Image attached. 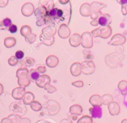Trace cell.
Masks as SVG:
<instances>
[{"mask_svg": "<svg viewBox=\"0 0 127 123\" xmlns=\"http://www.w3.org/2000/svg\"><path fill=\"white\" fill-rule=\"evenodd\" d=\"M0 123H12V122H11V120L7 117V118H3L1 120Z\"/></svg>", "mask_w": 127, "mask_h": 123, "instance_id": "55", "label": "cell"}, {"mask_svg": "<svg viewBox=\"0 0 127 123\" xmlns=\"http://www.w3.org/2000/svg\"><path fill=\"white\" fill-rule=\"evenodd\" d=\"M30 106L31 109L35 112L40 111L42 109V106L41 105V104L36 101H34L33 102H32L30 104Z\"/></svg>", "mask_w": 127, "mask_h": 123, "instance_id": "35", "label": "cell"}, {"mask_svg": "<svg viewBox=\"0 0 127 123\" xmlns=\"http://www.w3.org/2000/svg\"><path fill=\"white\" fill-rule=\"evenodd\" d=\"M35 123H56L54 120L51 119H43L38 121Z\"/></svg>", "mask_w": 127, "mask_h": 123, "instance_id": "47", "label": "cell"}, {"mask_svg": "<svg viewBox=\"0 0 127 123\" xmlns=\"http://www.w3.org/2000/svg\"><path fill=\"white\" fill-rule=\"evenodd\" d=\"M71 85L77 88H81L83 86V82L82 81H76L71 83Z\"/></svg>", "mask_w": 127, "mask_h": 123, "instance_id": "46", "label": "cell"}, {"mask_svg": "<svg viewBox=\"0 0 127 123\" xmlns=\"http://www.w3.org/2000/svg\"><path fill=\"white\" fill-rule=\"evenodd\" d=\"M89 112L91 115L92 118L100 119L102 117V111L101 107L95 106L89 109Z\"/></svg>", "mask_w": 127, "mask_h": 123, "instance_id": "20", "label": "cell"}, {"mask_svg": "<svg viewBox=\"0 0 127 123\" xmlns=\"http://www.w3.org/2000/svg\"><path fill=\"white\" fill-rule=\"evenodd\" d=\"M17 83L20 87H26L28 86L30 84V81L29 78L24 80H18Z\"/></svg>", "mask_w": 127, "mask_h": 123, "instance_id": "39", "label": "cell"}, {"mask_svg": "<svg viewBox=\"0 0 127 123\" xmlns=\"http://www.w3.org/2000/svg\"><path fill=\"white\" fill-rule=\"evenodd\" d=\"M77 123H92V118L89 116H83L77 121Z\"/></svg>", "mask_w": 127, "mask_h": 123, "instance_id": "36", "label": "cell"}, {"mask_svg": "<svg viewBox=\"0 0 127 123\" xmlns=\"http://www.w3.org/2000/svg\"><path fill=\"white\" fill-rule=\"evenodd\" d=\"M125 57V56L124 54H118L115 52H112L105 56V62L109 68H116L122 62Z\"/></svg>", "mask_w": 127, "mask_h": 123, "instance_id": "2", "label": "cell"}, {"mask_svg": "<svg viewBox=\"0 0 127 123\" xmlns=\"http://www.w3.org/2000/svg\"><path fill=\"white\" fill-rule=\"evenodd\" d=\"M38 4L39 7L45 8L48 12L53 9L54 6V3L53 0H39Z\"/></svg>", "mask_w": 127, "mask_h": 123, "instance_id": "26", "label": "cell"}, {"mask_svg": "<svg viewBox=\"0 0 127 123\" xmlns=\"http://www.w3.org/2000/svg\"><path fill=\"white\" fill-rule=\"evenodd\" d=\"M8 63L10 66H14L18 63V60L14 56H11L7 60Z\"/></svg>", "mask_w": 127, "mask_h": 123, "instance_id": "41", "label": "cell"}, {"mask_svg": "<svg viewBox=\"0 0 127 123\" xmlns=\"http://www.w3.org/2000/svg\"><path fill=\"white\" fill-rule=\"evenodd\" d=\"M8 30L11 33H14L17 31V27L15 24H11L8 27Z\"/></svg>", "mask_w": 127, "mask_h": 123, "instance_id": "49", "label": "cell"}, {"mask_svg": "<svg viewBox=\"0 0 127 123\" xmlns=\"http://www.w3.org/2000/svg\"><path fill=\"white\" fill-rule=\"evenodd\" d=\"M16 39L12 37H6L4 40V45L6 48H11L16 44Z\"/></svg>", "mask_w": 127, "mask_h": 123, "instance_id": "29", "label": "cell"}, {"mask_svg": "<svg viewBox=\"0 0 127 123\" xmlns=\"http://www.w3.org/2000/svg\"><path fill=\"white\" fill-rule=\"evenodd\" d=\"M90 24L92 26H96L99 24V22L98 20H93L90 22Z\"/></svg>", "mask_w": 127, "mask_h": 123, "instance_id": "58", "label": "cell"}, {"mask_svg": "<svg viewBox=\"0 0 127 123\" xmlns=\"http://www.w3.org/2000/svg\"><path fill=\"white\" fill-rule=\"evenodd\" d=\"M126 41L125 36L120 33H117L114 35L108 44L112 46H119L123 45Z\"/></svg>", "mask_w": 127, "mask_h": 123, "instance_id": "6", "label": "cell"}, {"mask_svg": "<svg viewBox=\"0 0 127 123\" xmlns=\"http://www.w3.org/2000/svg\"><path fill=\"white\" fill-rule=\"evenodd\" d=\"M25 93V89L23 87H18L14 88L12 91L11 96L15 100H22Z\"/></svg>", "mask_w": 127, "mask_h": 123, "instance_id": "8", "label": "cell"}, {"mask_svg": "<svg viewBox=\"0 0 127 123\" xmlns=\"http://www.w3.org/2000/svg\"><path fill=\"white\" fill-rule=\"evenodd\" d=\"M48 11L43 7H38L34 10V14L37 19H45L47 22L50 21Z\"/></svg>", "mask_w": 127, "mask_h": 123, "instance_id": "7", "label": "cell"}, {"mask_svg": "<svg viewBox=\"0 0 127 123\" xmlns=\"http://www.w3.org/2000/svg\"><path fill=\"white\" fill-rule=\"evenodd\" d=\"M7 118L11 120L12 123H20L21 119V117L15 114H11L9 115Z\"/></svg>", "mask_w": 127, "mask_h": 123, "instance_id": "38", "label": "cell"}, {"mask_svg": "<svg viewBox=\"0 0 127 123\" xmlns=\"http://www.w3.org/2000/svg\"><path fill=\"white\" fill-rule=\"evenodd\" d=\"M21 13L25 16H29L32 14L34 11V7L33 4L30 2L24 3L21 7Z\"/></svg>", "mask_w": 127, "mask_h": 123, "instance_id": "9", "label": "cell"}, {"mask_svg": "<svg viewBox=\"0 0 127 123\" xmlns=\"http://www.w3.org/2000/svg\"><path fill=\"white\" fill-rule=\"evenodd\" d=\"M127 88V81L126 80H122L119 82L118 84V88L121 91L126 90Z\"/></svg>", "mask_w": 127, "mask_h": 123, "instance_id": "40", "label": "cell"}, {"mask_svg": "<svg viewBox=\"0 0 127 123\" xmlns=\"http://www.w3.org/2000/svg\"><path fill=\"white\" fill-rule=\"evenodd\" d=\"M8 3V0H0V7H5Z\"/></svg>", "mask_w": 127, "mask_h": 123, "instance_id": "52", "label": "cell"}, {"mask_svg": "<svg viewBox=\"0 0 127 123\" xmlns=\"http://www.w3.org/2000/svg\"><path fill=\"white\" fill-rule=\"evenodd\" d=\"M121 94H122V95H126V94H127V90H124V91H121Z\"/></svg>", "mask_w": 127, "mask_h": 123, "instance_id": "62", "label": "cell"}, {"mask_svg": "<svg viewBox=\"0 0 127 123\" xmlns=\"http://www.w3.org/2000/svg\"><path fill=\"white\" fill-rule=\"evenodd\" d=\"M121 11L124 15H127V9L126 8V7L122 6H121Z\"/></svg>", "mask_w": 127, "mask_h": 123, "instance_id": "57", "label": "cell"}, {"mask_svg": "<svg viewBox=\"0 0 127 123\" xmlns=\"http://www.w3.org/2000/svg\"><path fill=\"white\" fill-rule=\"evenodd\" d=\"M51 79L49 76L47 75L43 74L40 75L37 80L35 81L36 84L40 88H43L46 85L50 84Z\"/></svg>", "mask_w": 127, "mask_h": 123, "instance_id": "10", "label": "cell"}, {"mask_svg": "<svg viewBox=\"0 0 127 123\" xmlns=\"http://www.w3.org/2000/svg\"></svg>", "mask_w": 127, "mask_h": 123, "instance_id": "64", "label": "cell"}, {"mask_svg": "<svg viewBox=\"0 0 127 123\" xmlns=\"http://www.w3.org/2000/svg\"><path fill=\"white\" fill-rule=\"evenodd\" d=\"M79 11L80 14L83 16H89L91 14L90 5L88 3H84L80 7Z\"/></svg>", "mask_w": 127, "mask_h": 123, "instance_id": "15", "label": "cell"}, {"mask_svg": "<svg viewBox=\"0 0 127 123\" xmlns=\"http://www.w3.org/2000/svg\"><path fill=\"white\" fill-rule=\"evenodd\" d=\"M11 24V20L10 18L6 17L0 21V29H6Z\"/></svg>", "mask_w": 127, "mask_h": 123, "instance_id": "31", "label": "cell"}, {"mask_svg": "<svg viewBox=\"0 0 127 123\" xmlns=\"http://www.w3.org/2000/svg\"><path fill=\"white\" fill-rule=\"evenodd\" d=\"M90 5L91 12L100 11V10L102 9V8L107 7L106 4L102 2H97V1L92 2L91 3Z\"/></svg>", "mask_w": 127, "mask_h": 123, "instance_id": "24", "label": "cell"}, {"mask_svg": "<svg viewBox=\"0 0 127 123\" xmlns=\"http://www.w3.org/2000/svg\"><path fill=\"white\" fill-rule=\"evenodd\" d=\"M58 35L61 38H67L69 36L70 31L65 24H62L58 29Z\"/></svg>", "mask_w": 127, "mask_h": 123, "instance_id": "11", "label": "cell"}, {"mask_svg": "<svg viewBox=\"0 0 127 123\" xmlns=\"http://www.w3.org/2000/svg\"><path fill=\"white\" fill-rule=\"evenodd\" d=\"M36 39V35L32 33L29 34V35L25 37V41L29 44H32L33 42H34Z\"/></svg>", "mask_w": 127, "mask_h": 123, "instance_id": "37", "label": "cell"}, {"mask_svg": "<svg viewBox=\"0 0 127 123\" xmlns=\"http://www.w3.org/2000/svg\"><path fill=\"white\" fill-rule=\"evenodd\" d=\"M34 100V96L33 93L30 92H25L24 96L22 99V101L24 105H30V104Z\"/></svg>", "mask_w": 127, "mask_h": 123, "instance_id": "28", "label": "cell"}, {"mask_svg": "<svg viewBox=\"0 0 127 123\" xmlns=\"http://www.w3.org/2000/svg\"><path fill=\"white\" fill-rule=\"evenodd\" d=\"M39 40L44 45L50 46L54 43L55 39L54 36H47L41 33L39 36Z\"/></svg>", "mask_w": 127, "mask_h": 123, "instance_id": "22", "label": "cell"}, {"mask_svg": "<svg viewBox=\"0 0 127 123\" xmlns=\"http://www.w3.org/2000/svg\"><path fill=\"white\" fill-rule=\"evenodd\" d=\"M91 34L92 37L96 38V37H100L101 34V30L100 27H99L98 28L92 30L91 32Z\"/></svg>", "mask_w": 127, "mask_h": 123, "instance_id": "43", "label": "cell"}, {"mask_svg": "<svg viewBox=\"0 0 127 123\" xmlns=\"http://www.w3.org/2000/svg\"><path fill=\"white\" fill-rule=\"evenodd\" d=\"M108 109L109 113L112 116H116L119 114L120 112V107L116 102H112L108 105Z\"/></svg>", "mask_w": 127, "mask_h": 123, "instance_id": "12", "label": "cell"}, {"mask_svg": "<svg viewBox=\"0 0 127 123\" xmlns=\"http://www.w3.org/2000/svg\"><path fill=\"white\" fill-rule=\"evenodd\" d=\"M3 91V87L1 84L0 83V96L2 94Z\"/></svg>", "mask_w": 127, "mask_h": 123, "instance_id": "61", "label": "cell"}, {"mask_svg": "<svg viewBox=\"0 0 127 123\" xmlns=\"http://www.w3.org/2000/svg\"><path fill=\"white\" fill-rule=\"evenodd\" d=\"M81 36V44L85 49H89L93 46V37L91 33L88 31L83 32Z\"/></svg>", "mask_w": 127, "mask_h": 123, "instance_id": "5", "label": "cell"}, {"mask_svg": "<svg viewBox=\"0 0 127 123\" xmlns=\"http://www.w3.org/2000/svg\"><path fill=\"white\" fill-rule=\"evenodd\" d=\"M102 103L104 105H108L113 101V97L111 94H106L103 95L101 97Z\"/></svg>", "mask_w": 127, "mask_h": 123, "instance_id": "32", "label": "cell"}, {"mask_svg": "<svg viewBox=\"0 0 127 123\" xmlns=\"http://www.w3.org/2000/svg\"><path fill=\"white\" fill-rule=\"evenodd\" d=\"M29 71L26 68H20L16 72V77L18 80H24L28 78Z\"/></svg>", "mask_w": 127, "mask_h": 123, "instance_id": "18", "label": "cell"}, {"mask_svg": "<svg viewBox=\"0 0 127 123\" xmlns=\"http://www.w3.org/2000/svg\"><path fill=\"white\" fill-rule=\"evenodd\" d=\"M70 72L74 77H77L81 73V64L79 62H75L71 64L70 67Z\"/></svg>", "mask_w": 127, "mask_h": 123, "instance_id": "14", "label": "cell"}, {"mask_svg": "<svg viewBox=\"0 0 127 123\" xmlns=\"http://www.w3.org/2000/svg\"><path fill=\"white\" fill-rule=\"evenodd\" d=\"M40 76L39 73L37 72V70L32 69L29 72L28 78L30 81V82H35V81L37 80V79Z\"/></svg>", "mask_w": 127, "mask_h": 123, "instance_id": "30", "label": "cell"}, {"mask_svg": "<svg viewBox=\"0 0 127 123\" xmlns=\"http://www.w3.org/2000/svg\"><path fill=\"white\" fill-rule=\"evenodd\" d=\"M44 88L45 90H46L49 94H52L57 91V89L55 87H54L53 86L50 85V84L46 85L44 86Z\"/></svg>", "mask_w": 127, "mask_h": 123, "instance_id": "42", "label": "cell"}, {"mask_svg": "<svg viewBox=\"0 0 127 123\" xmlns=\"http://www.w3.org/2000/svg\"><path fill=\"white\" fill-rule=\"evenodd\" d=\"M46 23H47V21L45 19L41 18V19H38L36 22V24L38 26H41L44 24H45Z\"/></svg>", "mask_w": 127, "mask_h": 123, "instance_id": "50", "label": "cell"}, {"mask_svg": "<svg viewBox=\"0 0 127 123\" xmlns=\"http://www.w3.org/2000/svg\"><path fill=\"white\" fill-rule=\"evenodd\" d=\"M89 102L93 107H100L102 104L101 97L97 94L92 95L89 99Z\"/></svg>", "mask_w": 127, "mask_h": 123, "instance_id": "23", "label": "cell"}, {"mask_svg": "<svg viewBox=\"0 0 127 123\" xmlns=\"http://www.w3.org/2000/svg\"><path fill=\"white\" fill-rule=\"evenodd\" d=\"M82 52L83 54L84 58L85 60V61H92V60L94 58V57L90 50L85 49L82 50Z\"/></svg>", "mask_w": 127, "mask_h": 123, "instance_id": "34", "label": "cell"}, {"mask_svg": "<svg viewBox=\"0 0 127 123\" xmlns=\"http://www.w3.org/2000/svg\"><path fill=\"white\" fill-rule=\"evenodd\" d=\"M56 30V27L54 25H48L42 29V33L47 36H54Z\"/></svg>", "mask_w": 127, "mask_h": 123, "instance_id": "16", "label": "cell"}, {"mask_svg": "<svg viewBox=\"0 0 127 123\" xmlns=\"http://www.w3.org/2000/svg\"><path fill=\"white\" fill-rule=\"evenodd\" d=\"M68 41L71 46L73 47H77L81 44V36L77 33H73L70 36Z\"/></svg>", "mask_w": 127, "mask_h": 123, "instance_id": "13", "label": "cell"}, {"mask_svg": "<svg viewBox=\"0 0 127 123\" xmlns=\"http://www.w3.org/2000/svg\"><path fill=\"white\" fill-rule=\"evenodd\" d=\"M101 30V34L100 37L106 39L109 37L112 34V28L110 25L101 26L99 27Z\"/></svg>", "mask_w": 127, "mask_h": 123, "instance_id": "21", "label": "cell"}, {"mask_svg": "<svg viewBox=\"0 0 127 123\" xmlns=\"http://www.w3.org/2000/svg\"><path fill=\"white\" fill-rule=\"evenodd\" d=\"M31 33V29L28 25H23L20 28V34L24 37Z\"/></svg>", "mask_w": 127, "mask_h": 123, "instance_id": "33", "label": "cell"}, {"mask_svg": "<svg viewBox=\"0 0 127 123\" xmlns=\"http://www.w3.org/2000/svg\"><path fill=\"white\" fill-rule=\"evenodd\" d=\"M59 1L60 2V3L63 4H65L66 3H67V2H68L69 1V0H59Z\"/></svg>", "mask_w": 127, "mask_h": 123, "instance_id": "60", "label": "cell"}, {"mask_svg": "<svg viewBox=\"0 0 127 123\" xmlns=\"http://www.w3.org/2000/svg\"><path fill=\"white\" fill-rule=\"evenodd\" d=\"M35 60L31 57H26L23 60L20 61L19 63V65L22 66L21 68H24V67H30L33 66L35 63Z\"/></svg>", "mask_w": 127, "mask_h": 123, "instance_id": "25", "label": "cell"}, {"mask_svg": "<svg viewBox=\"0 0 127 123\" xmlns=\"http://www.w3.org/2000/svg\"><path fill=\"white\" fill-rule=\"evenodd\" d=\"M99 24L101 26L109 25L112 22V18L108 13H104L98 20Z\"/></svg>", "mask_w": 127, "mask_h": 123, "instance_id": "17", "label": "cell"}, {"mask_svg": "<svg viewBox=\"0 0 127 123\" xmlns=\"http://www.w3.org/2000/svg\"><path fill=\"white\" fill-rule=\"evenodd\" d=\"M20 123H31V121L27 118H23L21 119Z\"/></svg>", "mask_w": 127, "mask_h": 123, "instance_id": "54", "label": "cell"}, {"mask_svg": "<svg viewBox=\"0 0 127 123\" xmlns=\"http://www.w3.org/2000/svg\"><path fill=\"white\" fill-rule=\"evenodd\" d=\"M69 112L71 115L79 116L82 114V108L79 105H73L70 107Z\"/></svg>", "mask_w": 127, "mask_h": 123, "instance_id": "27", "label": "cell"}, {"mask_svg": "<svg viewBox=\"0 0 127 123\" xmlns=\"http://www.w3.org/2000/svg\"><path fill=\"white\" fill-rule=\"evenodd\" d=\"M102 15V12L100 11H96L91 12V14L90 15V17L93 20H97V19H99Z\"/></svg>", "mask_w": 127, "mask_h": 123, "instance_id": "44", "label": "cell"}, {"mask_svg": "<svg viewBox=\"0 0 127 123\" xmlns=\"http://www.w3.org/2000/svg\"><path fill=\"white\" fill-rule=\"evenodd\" d=\"M61 109L59 103L54 100H48L43 104L42 111L44 114L49 116H54L57 115Z\"/></svg>", "mask_w": 127, "mask_h": 123, "instance_id": "1", "label": "cell"}, {"mask_svg": "<svg viewBox=\"0 0 127 123\" xmlns=\"http://www.w3.org/2000/svg\"><path fill=\"white\" fill-rule=\"evenodd\" d=\"M9 110L12 114L24 116L27 112V108L25 105L20 102H12L9 106Z\"/></svg>", "mask_w": 127, "mask_h": 123, "instance_id": "3", "label": "cell"}, {"mask_svg": "<svg viewBox=\"0 0 127 123\" xmlns=\"http://www.w3.org/2000/svg\"><path fill=\"white\" fill-rule=\"evenodd\" d=\"M121 123H127V119H124L121 122Z\"/></svg>", "mask_w": 127, "mask_h": 123, "instance_id": "63", "label": "cell"}, {"mask_svg": "<svg viewBox=\"0 0 127 123\" xmlns=\"http://www.w3.org/2000/svg\"><path fill=\"white\" fill-rule=\"evenodd\" d=\"M59 123H72V122L70 120L66 118V119H64L63 120L61 121Z\"/></svg>", "mask_w": 127, "mask_h": 123, "instance_id": "56", "label": "cell"}, {"mask_svg": "<svg viewBox=\"0 0 127 123\" xmlns=\"http://www.w3.org/2000/svg\"><path fill=\"white\" fill-rule=\"evenodd\" d=\"M15 55V57L17 59H21L24 57V52L23 51H22L21 50H18V51L16 52Z\"/></svg>", "mask_w": 127, "mask_h": 123, "instance_id": "48", "label": "cell"}, {"mask_svg": "<svg viewBox=\"0 0 127 123\" xmlns=\"http://www.w3.org/2000/svg\"><path fill=\"white\" fill-rule=\"evenodd\" d=\"M59 63V59L54 55H50L48 56L46 60V64L50 68H54L58 65Z\"/></svg>", "mask_w": 127, "mask_h": 123, "instance_id": "19", "label": "cell"}, {"mask_svg": "<svg viewBox=\"0 0 127 123\" xmlns=\"http://www.w3.org/2000/svg\"><path fill=\"white\" fill-rule=\"evenodd\" d=\"M124 51V47L123 45L117 46L115 48V53L118 54H123Z\"/></svg>", "mask_w": 127, "mask_h": 123, "instance_id": "45", "label": "cell"}, {"mask_svg": "<svg viewBox=\"0 0 127 123\" xmlns=\"http://www.w3.org/2000/svg\"><path fill=\"white\" fill-rule=\"evenodd\" d=\"M37 71L38 73H44L46 70V67L45 66H40L39 67H37Z\"/></svg>", "mask_w": 127, "mask_h": 123, "instance_id": "51", "label": "cell"}, {"mask_svg": "<svg viewBox=\"0 0 127 123\" xmlns=\"http://www.w3.org/2000/svg\"><path fill=\"white\" fill-rule=\"evenodd\" d=\"M81 72L83 74L88 75L93 74L95 70V66L93 61H84L80 63Z\"/></svg>", "mask_w": 127, "mask_h": 123, "instance_id": "4", "label": "cell"}, {"mask_svg": "<svg viewBox=\"0 0 127 123\" xmlns=\"http://www.w3.org/2000/svg\"><path fill=\"white\" fill-rule=\"evenodd\" d=\"M68 117V119H69V120L71 119L73 121H75L77 120V116H75V115H69V116H67Z\"/></svg>", "mask_w": 127, "mask_h": 123, "instance_id": "59", "label": "cell"}, {"mask_svg": "<svg viewBox=\"0 0 127 123\" xmlns=\"http://www.w3.org/2000/svg\"><path fill=\"white\" fill-rule=\"evenodd\" d=\"M117 1L122 5V6H127V0H118Z\"/></svg>", "mask_w": 127, "mask_h": 123, "instance_id": "53", "label": "cell"}]
</instances>
